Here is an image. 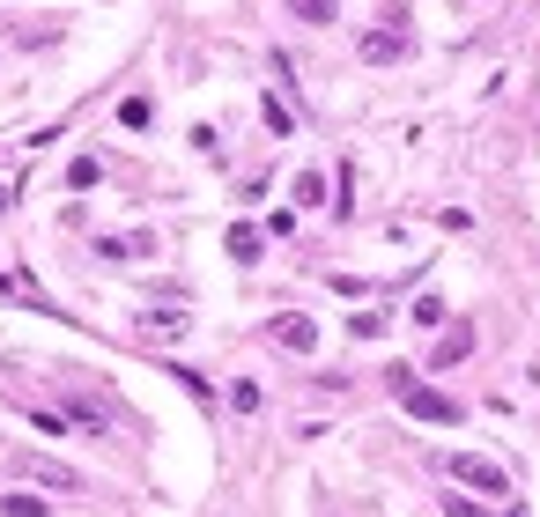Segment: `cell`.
I'll use <instances>...</instances> for the list:
<instances>
[{"label":"cell","instance_id":"9","mask_svg":"<svg viewBox=\"0 0 540 517\" xmlns=\"http://www.w3.org/2000/svg\"><path fill=\"white\" fill-rule=\"evenodd\" d=\"M296 207H326V178H319V170H304V178H296Z\"/></svg>","mask_w":540,"mask_h":517},{"label":"cell","instance_id":"16","mask_svg":"<svg viewBox=\"0 0 540 517\" xmlns=\"http://www.w3.org/2000/svg\"><path fill=\"white\" fill-rule=\"evenodd\" d=\"M30 429H37V436H67V421L52 414V407H30Z\"/></svg>","mask_w":540,"mask_h":517},{"label":"cell","instance_id":"6","mask_svg":"<svg viewBox=\"0 0 540 517\" xmlns=\"http://www.w3.org/2000/svg\"><path fill=\"white\" fill-rule=\"evenodd\" d=\"M185 325H193L185 311H148V318H141V333H148V340H178Z\"/></svg>","mask_w":540,"mask_h":517},{"label":"cell","instance_id":"12","mask_svg":"<svg viewBox=\"0 0 540 517\" xmlns=\"http://www.w3.org/2000/svg\"><path fill=\"white\" fill-rule=\"evenodd\" d=\"M348 333H356V340H378V333H385V311H356V318H348Z\"/></svg>","mask_w":540,"mask_h":517},{"label":"cell","instance_id":"7","mask_svg":"<svg viewBox=\"0 0 540 517\" xmlns=\"http://www.w3.org/2000/svg\"><path fill=\"white\" fill-rule=\"evenodd\" d=\"M222 244H230V259H259V229L252 222H230V237H222Z\"/></svg>","mask_w":540,"mask_h":517},{"label":"cell","instance_id":"1","mask_svg":"<svg viewBox=\"0 0 540 517\" xmlns=\"http://www.w3.org/2000/svg\"><path fill=\"white\" fill-rule=\"evenodd\" d=\"M393 399H400L415 421H430V429H452V421H459V399L437 392V385H422L415 370H393Z\"/></svg>","mask_w":540,"mask_h":517},{"label":"cell","instance_id":"19","mask_svg":"<svg viewBox=\"0 0 540 517\" xmlns=\"http://www.w3.org/2000/svg\"><path fill=\"white\" fill-rule=\"evenodd\" d=\"M8 200H15V193H8V178H0V215H8Z\"/></svg>","mask_w":540,"mask_h":517},{"label":"cell","instance_id":"4","mask_svg":"<svg viewBox=\"0 0 540 517\" xmlns=\"http://www.w3.org/2000/svg\"><path fill=\"white\" fill-rule=\"evenodd\" d=\"M274 340H282V348H289V355H311V348H319V325H311V318H296V311H289V318H274Z\"/></svg>","mask_w":540,"mask_h":517},{"label":"cell","instance_id":"17","mask_svg":"<svg viewBox=\"0 0 540 517\" xmlns=\"http://www.w3.org/2000/svg\"><path fill=\"white\" fill-rule=\"evenodd\" d=\"M119 119H126V126L141 133V126H148V97H126V104H119Z\"/></svg>","mask_w":540,"mask_h":517},{"label":"cell","instance_id":"3","mask_svg":"<svg viewBox=\"0 0 540 517\" xmlns=\"http://www.w3.org/2000/svg\"><path fill=\"white\" fill-rule=\"evenodd\" d=\"M363 60L370 67H393V60H407V52H415V37H407V23H400V15H385V23L378 30H363Z\"/></svg>","mask_w":540,"mask_h":517},{"label":"cell","instance_id":"15","mask_svg":"<svg viewBox=\"0 0 540 517\" xmlns=\"http://www.w3.org/2000/svg\"><path fill=\"white\" fill-rule=\"evenodd\" d=\"M407 325H444V303H437V296H415V311H407Z\"/></svg>","mask_w":540,"mask_h":517},{"label":"cell","instance_id":"14","mask_svg":"<svg viewBox=\"0 0 540 517\" xmlns=\"http://www.w3.org/2000/svg\"><path fill=\"white\" fill-rule=\"evenodd\" d=\"M296 23H333V0H289Z\"/></svg>","mask_w":540,"mask_h":517},{"label":"cell","instance_id":"5","mask_svg":"<svg viewBox=\"0 0 540 517\" xmlns=\"http://www.w3.org/2000/svg\"><path fill=\"white\" fill-rule=\"evenodd\" d=\"M474 355V325H452V333L437 340V355H430V370H452V362H467Z\"/></svg>","mask_w":540,"mask_h":517},{"label":"cell","instance_id":"11","mask_svg":"<svg viewBox=\"0 0 540 517\" xmlns=\"http://www.w3.org/2000/svg\"><path fill=\"white\" fill-rule=\"evenodd\" d=\"M74 421H82V429H89V436H104V429H111V421H104V407H97V399H74Z\"/></svg>","mask_w":540,"mask_h":517},{"label":"cell","instance_id":"13","mask_svg":"<svg viewBox=\"0 0 540 517\" xmlns=\"http://www.w3.org/2000/svg\"><path fill=\"white\" fill-rule=\"evenodd\" d=\"M230 407L237 414H259V385H252V377H237V385H230Z\"/></svg>","mask_w":540,"mask_h":517},{"label":"cell","instance_id":"18","mask_svg":"<svg viewBox=\"0 0 540 517\" xmlns=\"http://www.w3.org/2000/svg\"><path fill=\"white\" fill-rule=\"evenodd\" d=\"M444 517H481V510L467 503V495H452V503H444Z\"/></svg>","mask_w":540,"mask_h":517},{"label":"cell","instance_id":"8","mask_svg":"<svg viewBox=\"0 0 540 517\" xmlns=\"http://www.w3.org/2000/svg\"><path fill=\"white\" fill-rule=\"evenodd\" d=\"M97 178H104V163H97V156H74V170H67V185H74V193H89Z\"/></svg>","mask_w":540,"mask_h":517},{"label":"cell","instance_id":"10","mask_svg":"<svg viewBox=\"0 0 540 517\" xmlns=\"http://www.w3.org/2000/svg\"><path fill=\"white\" fill-rule=\"evenodd\" d=\"M0 517H45V495H0Z\"/></svg>","mask_w":540,"mask_h":517},{"label":"cell","instance_id":"2","mask_svg":"<svg viewBox=\"0 0 540 517\" xmlns=\"http://www.w3.org/2000/svg\"><path fill=\"white\" fill-rule=\"evenodd\" d=\"M444 473H452L459 488H474V495H511V473L496 466V458H474V451H452V458H444Z\"/></svg>","mask_w":540,"mask_h":517}]
</instances>
